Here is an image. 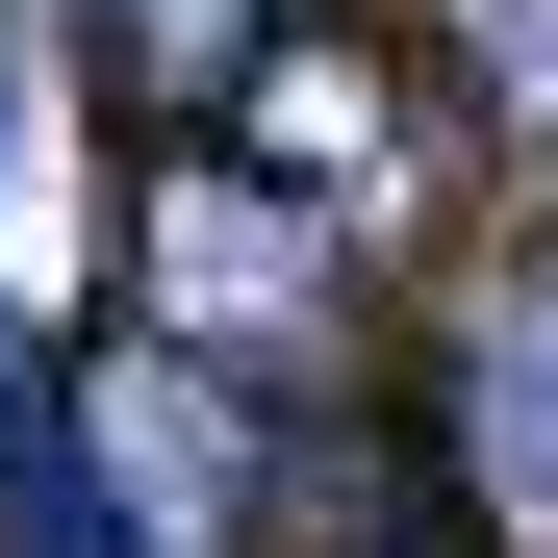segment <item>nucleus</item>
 I'll list each match as a JSON object with an SVG mask.
<instances>
[{
  "mask_svg": "<svg viewBox=\"0 0 558 558\" xmlns=\"http://www.w3.org/2000/svg\"><path fill=\"white\" fill-rule=\"evenodd\" d=\"M483 483L558 533V305H508V330H483Z\"/></svg>",
  "mask_w": 558,
  "mask_h": 558,
  "instance_id": "obj_1",
  "label": "nucleus"
},
{
  "mask_svg": "<svg viewBox=\"0 0 558 558\" xmlns=\"http://www.w3.org/2000/svg\"><path fill=\"white\" fill-rule=\"evenodd\" d=\"M0 533H26V558H153V533H102V508H76V432H51V381H0Z\"/></svg>",
  "mask_w": 558,
  "mask_h": 558,
  "instance_id": "obj_2",
  "label": "nucleus"
},
{
  "mask_svg": "<svg viewBox=\"0 0 558 558\" xmlns=\"http://www.w3.org/2000/svg\"><path fill=\"white\" fill-rule=\"evenodd\" d=\"M128 51H153V76H229V51H254V0H128Z\"/></svg>",
  "mask_w": 558,
  "mask_h": 558,
  "instance_id": "obj_3",
  "label": "nucleus"
}]
</instances>
